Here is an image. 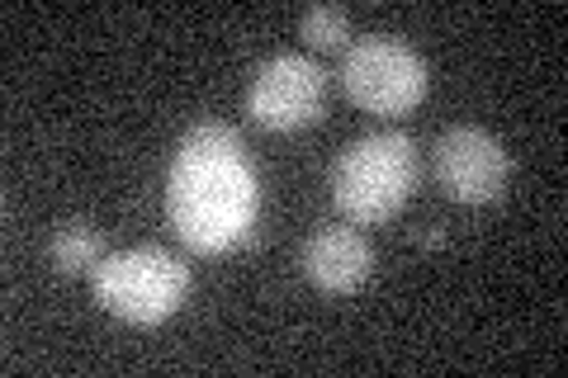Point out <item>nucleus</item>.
I'll list each match as a JSON object with an SVG mask.
<instances>
[{
  "label": "nucleus",
  "instance_id": "6",
  "mask_svg": "<svg viewBox=\"0 0 568 378\" xmlns=\"http://www.w3.org/2000/svg\"><path fill=\"white\" fill-rule=\"evenodd\" d=\"M436 180L455 204H493L511 180V152L488 129L455 123L436 142Z\"/></svg>",
  "mask_w": 568,
  "mask_h": 378
},
{
  "label": "nucleus",
  "instance_id": "1",
  "mask_svg": "<svg viewBox=\"0 0 568 378\" xmlns=\"http://www.w3.org/2000/svg\"><path fill=\"white\" fill-rule=\"evenodd\" d=\"M261 208L256 166L233 123L204 119L181 137L166 171V218L194 256L252 242Z\"/></svg>",
  "mask_w": 568,
  "mask_h": 378
},
{
  "label": "nucleus",
  "instance_id": "9",
  "mask_svg": "<svg viewBox=\"0 0 568 378\" xmlns=\"http://www.w3.org/2000/svg\"><path fill=\"white\" fill-rule=\"evenodd\" d=\"M298 33H304V43L327 52V48H346L351 39V14L342 6H313L304 10V20H298Z\"/></svg>",
  "mask_w": 568,
  "mask_h": 378
},
{
  "label": "nucleus",
  "instance_id": "4",
  "mask_svg": "<svg viewBox=\"0 0 568 378\" xmlns=\"http://www.w3.org/2000/svg\"><path fill=\"white\" fill-rule=\"evenodd\" d=\"M342 85L346 95L361 104L365 114H407L417 110L426 100V58L413 48L394 39V33H365V39H355L342 58Z\"/></svg>",
  "mask_w": 568,
  "mask_h": 378
},
{
  "label": "nucleus",
  "instance_id": "2",
  "mask_svg": "<svg viewBox=\"0 0 568 378\" xmlns=\"http://www.w3.org/2000/svg\"><path fill=\"white\" fill-rule=\"evenodd\" d=\"M417 175H422V156L407 133L355 137L332 166V204L351 223H388L413 200Z\"/></svg>",
  "mask_w": 568,
  "mask_h": 378
},
{
  "label": "nucleus",
  "instance_id": "8",
  "mask_svg": "<svg viewBox=\"0 0 568 378\" xmlns=\"http://www.w3.org/2000/svg\"><path fill=\"white\" fill-rule=\"evenodd\" d=\"M48 256H52V269H62V275H85V269H95L104 260V242H100L95 227L67 223V227H58Z\"/></svg>",
  "mask_w": 568,
  "mask_h": 378
},
{
  "label": "nucleus",
  "instance_id": "7",
  "mask_svg": "<svg viewBox=\"0 0 568 378\" xmlns=\"http://www.w3.org/2000/svg\"><path fill=\"white\" fill-rule=\"evenodd\" d=\"M375 269V251L355 227H317L304 246V275L323 294H355Z\"/></svg>",
  "mask_w": 568,
  "mask_h": 378
},
{
  "label": "nucleus",
  "instance_id": "5",
  "mask_svg": "<svg viewBox=\"0 0 568 378\" xmlns=\"http://www.w3.org/2000/svg\"><path fill=\"white\" fill-rule=\"evenodd\" d=\"M327 71L304 52H275L246 85V114L265 133H294L323 114Z\"/></svg>",
  "mask_w": 568,
  "mask_h": 378
},
{
  "label": "nucleus",
  "instance_id": "3",
  "mask_svg": "<svg viewBox=\"0 0 568 378\" xmlns=\"http://www.w3.org/2000/svg\"><path fill=\"white\" fill-rule=\"evenodd\" d=\"M95 303L119 321L133 327H156L166 321L190 294V265L171 256L166 246H133V251H110L91 269Z\"/></svg>",
  "mask_w": 568,
  "mask_h": 378
}]
</instances>
